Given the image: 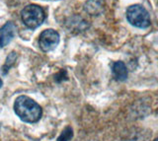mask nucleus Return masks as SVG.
<instances>
[{
	"label": "nucleus",
	"mask_w": 158,
	"mask_h": 141,
	"mask_svg": "<svg viewBox=\"0 0 158 141\" xmlns=\"http://www.w3.org/2000/svg\"><path fill=\"white\" fill-rule=\"evenodd\" d=\"M14 111L20 119L30 123L39 121L43 115V111L40 105L27 96L18 97L14 104Z\"/></svg>",
	"instance_id": "nucleus-1"
},
{
	"label": "nucleus",
	"mask_w": 158,
	"mask_h": 141,
	"mask_svg": "<svg viewBox=\"0 0 158 141\" xmlns=\"http://www.w3.org/2000/svg\"><path fill=\"white\" fill-rule=\"evenodd\" d=\"M21 18L27 28L35 30L44 23L46 15H44L42 7L36 5V4H30L22 10Z\"/></svg>",
	"instance_id": "nucleus-2"
},
{
	"label": "nucleus",
	"mask_w": 158,
	"mask_h": 141,
	"mask_svg": "<svg viewBox=\"0 0 158 141\" xmlns=\"http://www.w3.org/2000/svg\"><path fill=\"white\" fill-rule=\"evenodd\" d=\"M127 19L131 25L135 28L146 29L150 26V17L147 10L138 4H135L127 8Z\"/></svg>",
	"instance_id": "nucleus-3"
},
{
	"label": "nucleus",
	"mask_w": 158,
	"mask_h": 141,
	"mask_svg": "<svg viewBox=\"0 0 158 141\" xmlns=\"http://www.w3.org/2000/svg\"><path fill=\"white\" fill-rule=\"evenodd\" d=\"M39 43L43 51H52L59 43V34L52 29L44 30L40 36Z\"/></svg>",
	"instance_id": "nucleus-4"
},
{
	"label": "nucleus",
	"mask_w": 158,
	"mask_h": 141,
	"mask_svg": "<svg viewBox=\"0 0 158 141\" xmlns=\"http://www.w3.org/2000/svg\"><path fill=\"white\" fill-rule=\"evenodd\" d=\"M16 32V27L12 22H7L0 28V47L6 46L13 40Z\"/></svg>",
	"instance_id": "nucleus-5"
},
{
	"label": "nucleus",
	"mask_w": 158,
	"mask_h": 141,
	"mask_svg": "<svg viewBox=\"0 0 158 141\" xmlns=\"http://www.w3.org/2000/svg\"><path fill=\"white\" fill-rule=\"evenodd\" d=\"M84 10L91 16H99L105 10V0H87Z\"/></svg>",
	"instance_id": "nucleus-6"
},
{
	"label": "nucleus",
	"mask_w": 158,
	"mask_h": 141,
	"mask_svg": "<svg viewBox=\"0 0 158 141\" xmlns=\"http://www.w3.org/2000/svg\"><path fill=\"white\" fill-rule=\"evenodd\" d=\"M114 78L118 81H125L127 78V68L123 61H116L112 66Z\"/></svg>",
	"instance_id": "nucleus-7"
},
{
	"label": "nucleus",
	"mask_w": 158,
	"mask_h": 141,
	"mask_svg": "<svg viewBox=\"0 0 158 141\" xmlns=\"http://www.w3.org/2000/svg\"><path fill=\"white\" fill-rule=\"evenodd\" d=\"M16 60H17V54H16V52L12 51L11 53H9V55L7 56L6 61H5L4 65H3V68H2L4 74L7 73V71L14 65V63L16 62Z\"/></svg>",
	"instance_id": "nucleus-8"
},
{
	"label": "nucleus",
	"mask_w": 158,
	"mask_h": 141,
	"mask_svg": "<svg viewBox=\"0 0 158 141\" xmlns=\"http://www.w3.org/2000/svg\"><path fill=\"white\" fill-rule=\"evenodd\" d=\"M72 136H73V130L70 126H67L60 133L59 137L57 138V141H69L72 138Z\"/></svg>",
	"instance_id": "nucleus-9"
},
{
	"label": "nucleus",
	"mask_w": 158,
	"mask_h": 141,
	"mask_svg": "<svg viewBox=\"0 0 158 141\" xmlns=\"http://www.w3.org/2000/svg\"><path fill=\"white\" fill-rule=\"evenodd\" d=\"M3 86V81H2V79L0 78V88H1V87Z\"/></svg>",
	"instance_id": "nucleus-10"
},
{
	"label": "nucleus",
	"mask_w": 158,
	"mask_h": 141,
	"mask_svg": "<svg viewBox=\"0 0 158 141\" xmlns=\"http://www.w3.org/2000/svg\"><path fill=\"white\" fill-rule=\"evenodd\" d=\"M154 141H158V137H157V138H155V139H154Z\"/></svg>",
	"instance_id": "nucleus-11"
}]
</instances>
